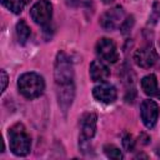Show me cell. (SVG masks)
I'll use <instances>...</instances> for the list:
<instances>
[{"instance_id": "cell-22", "label": "cell", "mask_w": 160, "mask_h": 160, "mask_svg": "<svg viewBox=\"0 0 160 160\" xmlns=\"http://www.w3.org/2000/svg\"><path fill=\"white\" fill-rule=\"evenodd\" d=\"M102 1H104L105 4H110V2H112L114 0H102Z\"/></svg>"}, {"instance_id": "cell-17", "label": "cell", "mask_w": 160, "mask_h": 160, "mask_svg": "<svg viewBox=\"0 0 160 160\" xmlns=\"http://www.w3.org/2000/svg\"><path fill=\"white\" fill-rule=\"evenodd\" d=\"M122 146H124V149H125L126 151H131V150H134L135 140L132 139L131 135L125 134V135L122 136Z\"/></svg>"}, {"instance_id": "cell-13", "label": "cell", "mask_w": 160, "mask_h": 160, "mask_svg": "<svg viewBox=\"0 0 160 160\" xmlns=\"http://www.w3.org/2000/svg\"><path fill=\"white\" fill-rule=\"evenodd\" d=\"M141 88L146 95L160 98V90L158 88V80H156V76L154 74H150V75H146L142 78Z\"/></svg>"}, {"instance_id": "cell-4", "label": "cell", "mask_w": 160, "mask_h": 160, "mask_svg": "<svg viewBox=\"0 0 160 160\" xmlns=\"http://www.w3.org/2000/svg\"><path fill=\"white\" fill-rule=\"evenodd\" d=\"M30 16L36 24L46 26L50 24L52 16V5L48 0H39L32 5L30 10Z\"/></svg>"}, {"instance_id": "cell-19", "label": "cell", "mask_w": 160, "mask_h": 160, "mask_svg": "<svg viewBox=\"0 0 160 160\" xmlns=\"http://www.w3.org/2000/svg\"><path fill=\"white\" fill-rule=\"evenodd\" d=\"M68 2L72 6H86L91 2V0H68Z\"/></svg>"}, {"instance_id": "cell-3", "label": "cell", "mask_w": 160, "mask_h": 160, "mask_svg": "<svg viewBox=\"0 0 160 160\" xmlns=\"http://www.w3.org/2000/svg\"><path fill=\"white\" fill-rule=\"evenodd\" d=\"M55 82L58 85H66L71 84L74 79V68L69 59V56L60 51L56 55L55 60V70H54Z\"/></svg>"}, {"instance_id": "cell-15", "label": "cell", "mask_w": 160, "mask_h": 160, "mask_svg": "<svg viewBox=\"0 0 160 160\" xmlns=\"http://www.w3.org/2000/svg\"><path fill=\"white\" fill-rule=\"evenodd\" d=\"M2 5L12 11L14 14H20L26 4V0H1Z\"/></svg>"}, {"instance_id": "cell-9", "label": "cell", "mask_w": 160, "mask_h": 160, "mask_svg": "<svg viewBox=\"0 0 160 160\" xmlns=\"http://www.w3.org/2000/svg\"><path fill=\"white\" fill-rule=\"evenodd\" d=\"M92 95L94 98L104 104H111L116 100L118 96V91L115 89L114 85L108 84V82H100L99 85H96L92 90Z\"/></svg>"}, {"instance_id": "cell-8", "label": "cell", "mask_w": 160, "mask_h": 160, "mask_svg": "<svg viewBox=\"0 0 160 160\" xmlns=\"http://www.w3.org/2000/svg\"><path fill=\"white\" fill-rule=\"evenodd\" d=\"M134 60H135L138 66L144 68V69H149L156 62L158 54L151 45H145V46H142L135 51Z\"/></svg>"}, {"instance_id": "cell-1", "label": "cell", "mask_w": 160, "mask_h": 160, "mask_svg": "<svg viewBox=\"0 0 160 160\" xmlns=\"http://www.w3.org/2000/svg\"><path fill=\"white\" fill-rule=\"evenodd\" d=\"M9 139H10V150L18 156H25L30 152L31 140L26 129L22 124L18 122L9 130Z\"/></svg>"}, {"instance_id": "cell-7", "label": "cell", "mask_w": 160, "mask_h": 160, "mask_svg": "<svg viewBox=\"0 0 160 160\" xmlns=\"http://www.w3.org/2000/svg\"><path fill=\"white\" fill-rule=\"evenodd\" d=\"M141 120L148 129L155 126L159 118V105L154 100H144L140 106Z\"/></svg>"}, {"instance_id": "cell-21", "label": "cell", "mask_w": 160, "mask_h": 160, "mask_svg": "<svg viewBox=\"0 0 160 160\" xmlns=\"http://www.w3.org/2000/svg\"><path fill=\"white\" fill-rule=\"evenodd\" d=\"M155 6H158V9L155 8V9H154V11H155V12H156V14L160 16V4H158V2H156V4H155Z\"/></svg>"}, {"instance_id": "cell-6", "label": "cell", "mask_w": 160, "mask_h": 160, "mask_svg": "<svg viewBox=\"0 0 160 160\" xmlns=\"http://www.w3.org/2000/svg\"><path fill=\"white\" fill-rule=\"evenodd\" d=\"M96 52L102 60L114 64L119 60V52H118L116 45L111 39H108V38L100 39L96 42Z\"/></svg>"}, {"instance_id": "cell-12", "label": "cell", "mask_w": 160, "mask_h": 160, "mask_svg": "<svg viewBox=\"0 0 160 160\" xmlns=\"http://www.w3.org/2000/svg\"><path fill=\"white\" fill-rule=\"evenodd\" d=\"M96 130V115L94 112H88L81 119V140H90L95 135Z\"/></svg>"}, {"instance_id": "cell-23", "label": "cell", "mask_w": 160, "mask_h": 160, "mask_svg": "<svg viewBox=\"0 0 160 160\" xmlns=\"http://www.w3.org/2000/svg\"><path fill=\"white\" fill-rule=\"evenodd\" d=\"M156 154L160 156V148H158V149H156Z\"/></svg>"}, {"instance_id": "cell-18", "label": "cell", "mask_w": 160, "mask_h": 160, "mask_svg": "<svg viewBox=\"0 0 160 160\" xmlns=\"http://www.w3.org/2000/svg\"><path fill=\"white\" fill-rule=\"evenodd\" d=\"M132 25H134V18H132V16H129V18H126V19L124 20V22L121 24V26H120V30H121V32H122V34H126V32H129V31H130V29L132 28Z\"/></svg>"}, {"instance_id": "cell-16", "label": "cell", "mask_w": 160, "mask_h": 160, "mask_svg": "<svg viewBox=\"0 0 160 160\" xmlns=\"http://www.w3.org/2000/svg\"><path fill=\"white\" fill-rule=\"evenodd\" d=\"M104 152H105V155H106L108 158H110V159H115V160L122 159V154H121L120 149L116 148L115 145H110V144L105 145V146H104Z\"/></svg>"}, {"instance_id": "cell-14", "label": "cell", "mask_w": 160, "mask_h": 160, "mask_svg": "<svg viewBox=\"0 0 160 160\" xmlns=\"http://www.w3.org/2000/svg\"><path fill=\"white\" fill-rule=\"evenodd\" d=\"M16 36H18V41L21 45L26 44V41L30 38V28L28 26V24L24 20H20L16 24Z\"/></svg>"}, {"instance_id": "cell-2", "label": "cell", "mask_w": 160, "mask_h": 160, "mask_svg": "<svg viewBox=\"0 0 160 160\" xmlns=\"http://www.w3.org/2000/svg\"><path fill=\"white\" fill-rule=\"evenodd\" d=\"M19 91L26 99H35L40 96L44 91L45 82L42 76L36 72H25L19 78L18 81Z\"/></svg>"}, {"instance_id": "cell-20", "label": "cell", "mask_w": 160, "mask_h": 160, "mask_svg": "<svg viewBox=\"0 0 160 160\" xmlns=\"http://www.w3.org/2000/svg\"><path fill=\"white\" fill-rule=\"evenodd\" d=\"M6 85H8V74L5 70H1V92L5 91Z\"/></svg>"}, {"instance_id": "cell-5", "label": "cell", "mask_w": 160, "mask_h": 160, "mask_svg": "<svg viewBox=\"0 0 160 160\" xmlns=\"http://www.w3.org/2000/svg\"><path fill=\"white\" fill-rule=\"evenodd\" d=\"M125 20V12L121 6L111 8L110 10L105 11L100 18V25L105 30H115L120 28Z\"/></svg>"}, {"instance_id": "cell-11", "label": "cell", "mask_w": 160, "mask_h": 160, "mask_svg": "<svg viewBox=\"0 0 160 160\" xmlns=\"http://www.w3.org/2000/svg\"><path fill=\"white\" fill-rule=\"evenodd\" d=\"M58 100H59V105L62 109V111H66L69 109V106L72 102L74 99V94H75V89H74V82L71 84H66V85H58Z\"/></svg>"}, {"instance_id": "cell-10", "label": "cell", "mask_w": 160, "mask_h": 160, "mask_svg": "<svg viewBox=\"0 0 160 160\" xmlns=\"http://www.w3.org/2000/svg\"><path fill=\"white\" fill-rule=\"evenodd\" d=\"M90 76L92 81L105 82L110 76V70L101 60H94L90 64Z\"/></svg>"}]
</instances>
